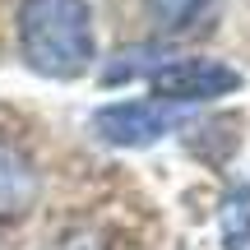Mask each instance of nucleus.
<instances>
[{
  "label": "nucleus",
  "mask_w": 250,
  "mask_h": 250,
  "mask_svg": "<svg viewBox=\"0 0 250 250\" xmlns=\"http://www.w3.org/2000/svg\"><path fill=\"white\" fill-rule=\"evenodd\" d=\"M19 51L42 79H83L98 61L88 0H19Z\"/></svg>",
  "instance_id": "obj_1"
},
{
  "label": "nucleus",
  "mask_w": 250,
  "mask_h": 250,
  "mask_svg": "<svg viewBox=\"0 0 250 250\" xmlns=\"http://www.w3.org/2000/svg\"><path fill=\"white\" fill-rule=\"evenodd\" d=\"M148 88L158 102H213L241 88V74L208 56H181L148 74Z\"/></svg>",
  "instance_id": "obj_2"
},
{
  "label": "nucleus",
  "mask_w": 250,
  "mask_h": 250,
  "mask_svg": "<svg viewBox=\"0 0 250 250\" xmlns=\"http://www.w3.org/2000/svg\"><path fill=\"white\" fill-rule=\"evenodd\" d=\"M171 130V116L162 102H111L93 111V134L111 148H148Z\"/></svg>",
  "instance_id": "obj_3"
},
{
  "label": "nucleus",
  "mask_w": 250,
  "mask_h": 250,
  "mask_svg": "<svg viewBox=\"0 0 250 250\" xmlns=\"http://www.w3.org/2000/svg\"><path fill=\"white\" fill-rule=\"evenodd\" d=\"M37 199V167L28 158L23 144H14L9 134H0V223L23 218Z\"/></svg>",
  "instance_id": "obj_4"
},
{
  "label": "nucleus",
  "mask_w": 250,
  "mask_h": 250,
  "mask_svg": "<svg viewBox=\"0 0 250 250\" xmlns=\"http://www.w3.org/2000/svg\"><path fill=\"white\" fill-rule=\"evenodd\" d=\"M218 5H223V0H144L148 19L162 33H199V28L213 23Z\"/></svg>",
  "instance_id": "obj_5"
},
{
  "label": "nucleus",
  "mask_w": 250,
  "mask_h": 250,
  "mask_svg": "<svg viewBox=\"0 0 250 250\" xmlns=\"http://www.w3.org/2000/svg\"><path fill=\"white\" fill-rule=\"evenodd\" d=\"M218 232H223V250H246L250 246V186H232L223 195Z\"/></svg>",
  "instance_id": "obj_6"
},
{
  "label": "nucleus",
  "mask_w": 250,
  "mask_h": 250,
  "mask_svg": "<svg viewBox=\"0 0 250 250\" xmlns=\"http://www.w3.org/2000/svg\"><path fill=\"white\" fill-rule=\"evenodd\" d=\"M171 56H162L158 46H130V51H121L116 61L107 65V70H102V83H125V79H148L153 70H158V65H167Z\"/></svg>",
  "instance_id": "obj_7"
},
{
  "label": "nucleus",
  "mask_w": 250,
  "mask_h": 250,
  "mask_svg": "<svg viewBox=\"0 0 250 250\" xmlns=\"http://www.w3.org/2000/svg\"><path fill=\"white\" fill-rule=\"evenodd\" d=\"M51 250H102V241H93L88 232H70V236H61Z\"/></svg>",
  "instance_id": "obj_8"
}]
</instances>
